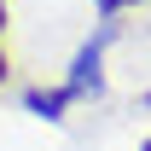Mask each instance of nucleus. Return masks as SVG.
Wrapping results in <instances>:
<instances>
[{
	"mask_svg": "<svg viewBox=\"0 0 151 151\" xmlns=\"http://www.w3.org/2000/svg\"><path fill=\"white\" fill-rule=\"evenodd\" d=\"M111 35H116V29H111V18H105V23L93 29V41L76 52V64H70V81H64L70 105H76V99H99V93H105V70H99V64H105V47H111Z\"/></svg>",
	"mask_w": 151,
	"mask_h": 151,
	"instance_id": "nucleus-1",
	"label": "nucleus"
},
{
	"mask_svg": "<svg viewBox=\"0 0 151 151\" xmlns=\"http://www.w3.org/2000/svg\"><path fill=\"white\" fill-rule=\"evenodd\" d=\"M23 111H29V116H47V122H58V116L70 111V93H64V87H52V93H47V87H29V93H23Z\"/></svg>",
	"mask_w": 151,
	"mask_h": 151,
	"instance_id": "nucleus-2",
	"label": "nucleus"
},
{
	"mask_svg": "<svg viewBox=\"0 0 151 151\" xmlns=\"http://www.w3.org/2000/svg\"><path fill=\"white\" fill-rule=\"evenodd\" d=\"M93 6H99V18H116L122 6H139V0H93Z\"/></svg>",
	"mask_w": 151,
	"mask_h": 151,
	"instance_id": "nucleus-3",
	"label": "nucleus"
},
{
	"mask_svg": "<svg viewBox=\"0 0 151 151\" xmlns=\"http://www.w3.org/2000/svg\"><path fill=\"white\" fill-rule=\"evenodd\" d=\"M6 70H12V64H6V47H0V81H6Z\"/></svg>",
	"mask_w": 151,
	"mask_h": 151,
	"instance_id": "nucleus-4",
	"label": "nucleus"
},
{
	"mask_svg": "<svg viewBox=\"0 0 151 151\" xmlns=\"http://www.w3.org/2000/svg\"><path fill=\"white\" fill-rule=\"evenodd\" d=\"M0 35H6V0H0Z\"/></svg>",
	"mask_w": 151,
	"mask_h": 151,
	"instance_id": "nucleus-5",
	"label": "nucleus"
},
{
	"mask_svg": "<svg viewBox=\"0 0 151 151\" xmlns=\"http://www.w3.org/2000/svg\"><path fill=\"white\" fill-rule=\"evenodd\" d=\"M139 151H151V139H145V145H139Z\"/></svg>",
	"mask_w": 151,
	"mask_h": 151,
	"instance_id": "nucleus-6",
	"label": "nucleus"
}]
</instances>
